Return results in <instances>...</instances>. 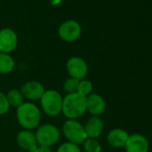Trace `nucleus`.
Masks as SVG:
<instances>
[{
    "instance_id": "5",
    "label": "nucleus",
    "mask_w": 152,
    "mask_h": 152,
    "mask_svg": "<svg viewBox=\"0 0 152 152\" xmlns=\"http://www.w3.org/2000/svg\"><path fill=\"white\" fill-rule=\"evenodd\" d=\"M35 136L39 146L50 148L57 143L60 139L59 129L51 124H45L39 126L36 130Z\"/></svg>"
},
{
    "instance_id": "17",
    "label": "nucleus",
    "mask_w": 152,
    "mask_h": 152,
    "mask_svg": "<svg viewBox=\"0 0 152 152\" xmlns=\"http://www.w3.org/2000/svg\"><path fill=\"white\" fill-rule=\"evenodd\" d=\"M83 148L86 152H101V144L96 139L88 138L83 143Z\"/></svg>"
},
{
    "instance_id": "12",
    "label": "nucleus",
    "mask_w": 152,
    "mask_h": 152,
    "mask_svg": "<svg viewBox=\"0 0 152 152\" xmlns=\"http://www.w3.org/2000/svg\"><path fill=\"white\" fill-rule=\"evenodd\" d=\"M16 141L20 148L29 152H32L39 146L35 133L30 130H23L18 132L16 136Z\"/></svg>"
},
{
    "instance_id": "19",
    "label": "nucleus",
    "mask_w": 152,
    "mask_h": 152,
    "mask_svg": "<svg viewBox=\"0 0 152 152\" xmlns=\"http://www.w3.org/2000/svg\"><path fill=\"white\" fill-rule=\"evenodd\" d=\"M79 80L74 79L72 77H69L68 79H66L64 83L63 88L64 91L67 93V94H72V93H75L78 91V85H79Z\"/></svg>"
},
{
    "instance_id": "4",
    "label": "nucleus",
    "mask_w": 152,
    "mask_h": 152,
    "mask_svg": "<svg viewBox=\"0 0 152 152\" xmlns=\"http://www.w3.org/2000/svg\"><path fill=\"white\" fill-rule=\"evenodd\" d=\"M62 132L68 142L76 145L83 144L88 139L84 126L74 119H67L63 124Z\"/></svg>"
},
{
    "instance_id": "21",
    "label": "nucleus",
    "mask_w": 152,
    "mask_h": 152,
    "mask_svg": "<svg viewBox=\"0 0 152 152\" xmlns=\"http://www.w3.org/2000/svg\"><path fill=\"white\" fill-rule=\"evenodd\" d=\"M9 108H10V106L7 101L6 94L3 92H0V115L7 114Z\"/></svg>"
},
{
    "instance_id": "11",
    "label": "nucleus",
    "mask_w": 152,
    "mask_h": 152,
    "mask_svg": "<svg viewBox=\"0 0 152 152\" xmlns=\"http://www.w3.org/2000/svg\"><path fill=\"white\" fill-rule=\"evenodd\" d=\"M87 111L92 116H99L102 115L106 110V101L105 99L97 93H91L87 97L86 102Z\"/></svg>"
},
{
    "instance_id": "1",
    "label": "nucleus",
    "mask_w": 152,
    "mask_h": 152,
    "mask_svg": "<svg viewBox=\"0 0 152 152\" xmlns=\"http://www.w3.org/2000/svg\"><path fill=\"white\" fill-rule=\"evenodd\" d=\"M16 118L24 130L31 131L39 127L41 121V112L34 103L24 102L16 108Z\"/></svg>"
},
{
    "instance_id": "16",
    "label": "nucleus",
    "mask_w": 152,
    "mask_h": 152,
    "mask_svg": "<svg viewBox=\"0 0 152 152\" xmlns=\"http://www.w3.org/2000/svg\"><path fill=\"white\" fill-rule=\"evenodd\" d=\"M6 96H7V101L9 103V106L15 107V108H18L21 105H23L25 102L24 97H23L21 90L12 89L6 94Z\"/></svg>"
},
{
    "instance_id": "9",
    "label": "nucleus",
    "mask_w": 152,
    "mask_h": 152,
    "mask_svg": "<svg viewBox=\"0 0 152 152\" xmlns=\"http://www.w3.org/2000/svg\"><path fill=\"white\" fill-rule=\"evenodd\" d=\"M125 152H148L149 143L148 139L140 133L129 135L124 145Z\"/></svg>"
},
{
    "instance_id": "2",
    "label": "nucleus",
    "mask_w": 152,
    "mask_h": 152,
    "mask_svg": "<svg viewBox=\"0 0 152 152\" xmlns=\"http://www.w3.org/2000/svg\"><path fill=\"white\" fill-rule=\"evenodd\" d=\"M87 97L75 92L66 94L63 99L62 113L67 119L77 120L87 111Z\"/></svg>"
},
{
    "instance_id": "22",
    "label": "nucleus",
    "mask_w": 152,
    "mask_h": 152,
    "mask_svg": "<svg viewBox=\"0 0 152 152\" xmlns=\"http://www.w3.org/2000/svg\"><path fill=\"white\" fill-rule=\"evenodd\" d=\"M32 152H52V151H51L50 148H48V147L39 146H39L36 148V149H35L34 151H32Z\"/></svg>"
},
{
    "instance_id": "20",
    "label": "nucleus",
    "mask_w": 152,
    "mask_h": 152,
    "mask_svg": "<svg viewBox=\"0 0 152 152\" xmlns=\"http://www.w3.org/2000/svg\"><path fill=\"white\" fill-rule=\"evenodd\" d=\"M56 152H82L79 145H76V144H73V143H71V142H64L62 143Z\"/></svg>"
},
{
    "instance_id": "6",
    "label": "nucleus",
    "mask_w": 152,
    "mask_h": 152,
    "mask_svg": "<svg viewBox=\"0 0 152 152\" xmlns=\"http://www.w3.org/2000/svg\"><path fill=\"white\" fill-rule=\"evenodd\" d=\"M66 70L70 77L81 81L86 78L89 66L83 58L80 56H72L66 62Z\"/></svg>"
},
{
    "instance_id": "7",
    "label": "nucleus",
    "mask_w": 152,
    "mask_h": 152,
    "mask_svg": "<svg viewBox=\"0 0 152 152\" xmlns=\"http://www.w3.org/2000/svg\"><path fill=\"white\" fill-rule=\"evenodd\" d=\"M82 34L81 24L74 20H67L64 22L58 28V35L61 39L65 42L75 41Z\"/></svg>"
},
{
    "instance_id": "18",
    "label": "nucleus",
    "mask_w": 152,
    "mask_h": 152,
    "mask_svg": "<svg viewBox=\"0 0 152 152\" xmlns=\"http://www.w3.org/2000/svg\"><path fill=\"white\" fill-rule=\"evenodd\" d=\"M92 91H93V84L91 81L83 79L79 82L78 91H77L78 93H80L85 97H88L89 95H91L92 93Z\"/></svg>"
},
{
    "instance_id": "8",
    "label": "nucleus",
    "mask_w": 152,
    "mask_h": 152,
    "mask_svg": "<svg viewBox=\"0 0 152 152\" xmlns=\"http://www.w3.org/2000/svg\"><path fill=\"white\" fill-rule=\"evenodd\" d=\"M18 44L16 32L10 28L0 30V52L10 54L14 51Z\"/></svg>"
},
{
    "instance_id": "13",
    "label": "nucleus",
    "mask_w": 152,
    "mask_h": 152,
    "mask_svg": "<svg viewBox=\"0 0 152 152\" xmlns=\"http://www.w3.org/2000/svg\"><path fill=\"white\" fill-rule=\"evenodd\" d=\"M83 126L88 138L97 139L103 132L104 123L99 116H91Z\"/></svg>"
},
{
    "instance_id": "10",
    "label": "nucleus",
    "mask_w": 152,
    "mask_h": 152,
    "mask_svg": "<svg viewBox=\"0 0 152 152\" xmlns=\"http://www.w3.org/2000/svg\"><path fill=\"white\" fill-rule=\"evenodd\" d=\"M45 87L44 85L37 81H30L25 83L22 88L21 91L24 97V99L31 101L39 100L42 97V95L45 92Z\"/></svg>"
},
{
    "instance_id": "3",
    "label": "nucleus",
    "mask_w": 152,
    "mask_h": 152,
    "mask_svg": "<svg viewBox=\"0 0 152 152\" xmlns=\"http://www.w3.org/2000/svg\"><path fill=\"white\" fill-rule=\"evenodd\" d=\"M63 97L62 95L55 90L45 91L42 95L40 101V106L44 113L49 116L55 117L62 113L63 107Z\"/></svg>"
},
{
    "instance_id": "15",
    "label": "nucleus",
    "mask_w": 152,
    "mask_h": 152,
    "mask_svg": "<svg viewBox=\"0 0 152 152\" xmlns=\"http://www.w3.org/2000/svg\"><path fill=\"white\" fill-rule=\"evenodd\" d=\"M15 62L10 54L0 52V73L7 74L15 69Z\"/></svg>"
},
{
    "instance_id": "14",
    "label": "nucleus",
    "mask_w": 152,
    "mask_h": 152,
    "mask_svg": "<svg viewBox=\"0 0 152 152\" xmlns=\"http://www.w3.org/2000/svg\"><path fill=\"white\" fill-rule=\"evenodd\" d=\"M129 137V133L122 128L112 129L107 136V140L111 147L114 148H123L124 147Z\"/></svg>"
}]
</instances>
